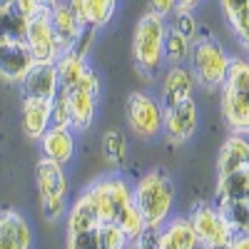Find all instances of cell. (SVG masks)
I'll return each mask as SVG.
<instances>
[{"label": "cell", "instance_id": "obj_43", "mask_svg": "<svg viewBox=\"0 0 249 249\" xmlns=\"http://www.w3.org/2000/svg\"><path fill=\"white\" fill-rule=\"evenodd\" d=\"M207 249H232V242H230V244H217V247H207Z\"/></svg>", "mask_w": 249, "mask_h": 249}, {"label": "cell", "instance_id": "obj_19", "mask_svg": "<svg viewBox=\"0 0 249 249\" xmlns=\"http://www.w3.org/2000/svg\"><path fill=\"white\" fill-rule=\"evenodd\" d=\"M50 127V102L23 97V130L30 140H40Z\"/></svg>", "mask_w": 249, "mask_h": 249}, {"label": "cell", "instance_id": "obj_20", "mask_svg": "<svg viewBox=\"0 0 249 249\" xmlns=\"http://www.w3.org/2000/svg\"><path fill=\"white\" fill-rule=\"evenodd\" d=\"M55 72H57L60 90L70 92L82 80V75L88 72V62H85V57H77L72 50H62L60 57L55 60Z\"/></svg>", "mask_w": 249, "mask_h": 249}, {"label": "cell", "instance_id": "obj_32", "mask_svg": "<svg viewBox=\"0 0 249 249\" xmlns=\"http://www.w3.org/2000/svg\"><path fill=\"white\" fill-rule=\"evenodd\" d=\"M175 15V30L179 33V35H184L190 43H195V40L199 37V25H197V18L190 13V10H175L172 13Z\"/></svg>", "mask_w": 249, "mask_h": 249}, {"label": "cell", "instance_id": "obj_37", "mask_svg": "<svg viewBox=\"0 0 249 249\" xmlns=\"http://www.w3.org/2000/svg\"><path fill=\"white\" fill-rule=\"evenodd\" d=\"M13 8H15L20 15H23V18L28 20V18H33L35 13H40V10L45 8V5H40L37 0H15V3H13Z\"/></svg>", "mask_w": 249, "mask_h": 249}, {"label": "cell", "instance_id": "obj_35", "mask_svg": "<svg viewBox=\"0 0 249 249\" xmlns=\"http://www.w3.org/2000/svg\"><path fill=\"white\" fill-rule=\"evenodd\" d=\"M157 234H160V230H144L137 239H132L127 247L130 249H157Z\"/></svg>", "mask_w": 249, "mask_h": 249}, {"label": "cell", "instance_id": "obj_40", "mask_svg": "<svg viewBox=\"0 0 249 249\" xmlns=\"http://www.w3.org/2000/svg\"><path fill=\"white\" fill-rule=\"evenodd\" d=\"M175 3H177V10H195L199 3H202V0H175Z\"/></svg>", "mask_w": 249, "mask_h": 249}, {"label": "cell", "instance_id": "obj_25", "mask_svg": "<svg viewBox=\"0 0 249 249\" xmlns=\"http://www.w3.org/2000/svg\"><path fill=\"white\" fill-rule=\"evenodd\" d=\"M82 8H85V18L88 25H92L95 30L105 28L117 8V0H82Z\"/></svg>", "mask_w": 249, "mask_h": 249}, {"label": "cell", "instance_id": "obj_8", "mask_svg": "<svg viewBox=\"0 0 249 249\" xmlns=\"http://www.w3.org/2000/svg\"><path fill=\"white\" fill-rule=\"evenodd\" d=\"M162 120H164V110L155 97L144 92H132L127 97V122L137 137L144 140L157 137L162 132Z\"/></svg>", "mask_w": 249, "mask_h": 249}, {"label": "cell", "instance_id": "obj_31", "mask_svg": "<svg viewBox=\"0 0 249 249\" xmlns=\"http://www.w3.org/2000/svg\"><path fill=\"white\" fill-rule=\"evenodd\" d=\"M130 239L115 222L100 224V249H127Z\"/></svg>", "mask_w": 249, "mask_h": 249}, {"label": "cell", "instance_id": "obj_13", "mask_svg": "<svg viewBox=\"0 0 249 249\" xmlns=\"http://www.w3.org/2000/svg\"><path fill=\"white\" fill-rule=\"evenodd\" d=\"M195 77L192 72L187 70L184 65H175L164 72V80H162V110H167L172 105H179V102L190 100L192 97V90H195Z\"/></svg>", "mask_w": 249, "mask_h": 249}, {"label": "cell", "instance_id": "obj_23", "mask_svg": "<svg viewBox=\"0 0 249 249\" xmlns=\"http://www.w3.org/2000/svg\"><path fill=\"white\" fill-rule=\"evenodd\" d=\"M217 210L232 227L234 234H249V199L247 202H217Z\"/></svg>", "mask_w": 249, "mask_h": 249}, {"label": "cell", "instance_id": "obj_15", "mask_svg": "<svg viewBox=\"0 0 249 249\" xmlns=\"http://www.w3.org/2000/svg\"><path fill=\"white\" fill-rule=\"evenodd\" d=\"M100 212L95 207V199L90 192H82L75 204L70 207L68 212V237L72 234H85V232H95L100 230Z\"/></svg>", "mask_w": 249, "mask_h": 249}, {"label": "cell", "instance_id": "obj_22", "mask_svg": "<svg viewBox=\"0 0 249 249\" xmlns=\"http://www.w3.org/2000/svg\"><path fill=\"white\" fill-rule=\"evenodd\" d=\"M222 8L239 43L249 50V0H222Z\"/></svg>", "mask_w": 249, "mask_h": 249}, {"label": "cell", "instance_id": "obj_29", "mask_svg": "<svg viewBox=\"0 0 249 249\" xmlns=\"http://www.w3.org/2000/svg\"><path fill=\"white\" fill-rule=\"evenodd\" d=\"M222 88L232 90H249V60L247 57H230V70Z\"/></svg>", "mask_w": 249, "mask_h": 249}, {"label": "cell", "instance_id": "obj_36", "mask_svg": "<svg viewBox=\"0 0 249 249\" xmlns=\"http://www.w3.org/2000/svg\"><path fill=\"white\" fill-rule=\"evenodd\" d=\"M150 3V13L152 15H160V18H167L177 10V3L175 0H147Z\"/></svg>", "mask_w": 249, "mask_h": 249}, {"label": "cell", "instance_id": "obj_28", "mask_svg": "<svg viewBox=\"0 0 249 249\" xmlns=\"http://www.w3.org/2000/svg\"><path fill=\"white\" fill-rule=\"evenodd\" d=\"M120 230L127 234V239L132 242V239H137L144 230H147V224H144V219H142V214H140V210L135 204H127L124 210L120 212V217H117V222H115Z\"/></svg>", "mask_w": 249, "mask_h": 249}, {"label": "cell", "instance_id": "obj_11", "mask_svg": "<svg viewBox=\"0 0 249 249\" xmlns=\"http://www.w3.org/2000/svg\"><path fill=\"white\" fill-rule=\"evenodd\" d=\"M20 90H23V97L50 102L60 90L55 62H33L30 70L23 75V80H20Z\"/></svg>", "mask_w": 249, "mask_h": 249}, {"label": "cell", "instance_id": "obj_6", "mask_svg": "<svg viewBox=\"0 0 249 249\" xmlns=\"http://www.w3.org/2000/svg\"><path fill=\"white\" fill-rule=\"evenodd\" d=\"M102 90L100 75L95 70L88 68V72L82 75V80L68 92V102H70V117H72V130H88L92 120H95V110H97V97Z\"/></svg>", "mask_w": 249, "mask_h": 249}, {"label": "cell", "instance_id": "obj_3", "mask_svg": "<svg viewBox=\"0 0 249 249\" xmlns=\"http://www.w3.org/2000/svg\"><path fill=\"white\" fill-rule=\"evenodd\" d=\"M227 70H230V55L224 53L222 43L214 35H199L190 50V72L195 82L207 90H222Z\"/></svg>", "mask_w": 249, "mask_h": 249}, {"label": "cell", "instance_id": "obj_7", "mask_svg": "<svg viewBox=\"0 0 249 249\" xmlns=\"http://www.w3.org/2000/svg\"><path fill=\"white\" fill-rule=\"evenodd\" d=\"M25 45L33 57V62H55L60 57V43L55 37V30L50 25V8H43L28 18L25 28Z\"/></svg>", "mask_w": 249, "mask_h": 249}, {"label": "cell", "instance_id": "obj_30", "mask_svg": "<svg viewBox=\"0 0 249 249\" xmlns=\"http://www.w3.org/2000/svg\"><path fill=\"white\" fill-rule=\"evenodd\" d=\"M50 127H68V130H72L70 102H68V92L65 90H57V95L50 100Z\"/></svg>", "mask_w": 249, "mask_h": 249}, {"label": "cell", "instance_id": "obj_4", "mask_svg": "<svg viewBox=\"0 0 249 249\" xmlns=\"http://www.w3.org/2000/svg\"><path fill=\"white\" fill-rule=\"evenodd\" d=\"M37 190L40 204H43V217L48 222H57L68 214V177L60 164L50 160L37 162Z\"/></svg>", "mask_w": 249, "mask_h": 249}, {"label": "cell", "instance_id": "obj_16", "mask_svg": "<svg viewBox=\"0 0 249 249\" xmlns=\"http://www.w3.org/2000/svg\"><path fill=\"white\" fill-rule=\"evenodd\" d=\"M222 112L237 135L249 132V90L222 88Z\"/></svg>", "mask_w": 249, "mask_h": 249}, {"label": "cell", "instance_id": "obj_21", "mask_svg": "<svg viewBox=\"0 0 249 249\" xmlns=\"http://www.w3.org/2000/svg\"><path fill=\"white\" fill-rule=\"evenodd\" d=\"M249 199V170L219 175L217 202H247Z\"/></svg>", "mask_w": 249, "mask_h": 249}, {"label": "cell", "instance_id": "obj_9", "mask_svg": "<svg viewBox=\"0 0 249 249\" xmlns=\"http://www.w3.org/2000/svg\"><path fill=\"white\" fill-rule=\"evenodd\" d=\"M195 234L199 239V244L207 247H217V244H230L234 239L232 227L227 224V219L222 217V212L217 210L214 204H199L197 210L190 217Z\"/></svg>", "mask_w": 249, "mask_h": 249}, {"label": "cell", "instance_id": "obj_26", "mask_svg": "<svg viewBox=\"0 0 249 249\" xmlns=\"http://www.w3.org/2000/svg\"><path fill=\"white\" fill-rule=\"evenodd\" d=\"M164 232L172 237V242L179 247V249H197L199 247V239L195 234V227L190 222V217H177L172 219L167 227H164Z\"/></svg>", "mask_w": 249, "mask_h": 249}, {"label": "cell", "instance_id": "obj_34", "mask_svg": "<svg viewBox=\"0 0 249 249\" xmlns=\"http://www.w3.org/2000/svg\"><path fill=\"white\" fill-rule=\"evenodd\" d=\"M68 249H100V230L68 237Z\"/></svg>", "mask_w": 249, "mask_h": 249}, {"label": "cell", "instance_id": "obj_12", "mask_svg": "<svg viewBox=\"0 0 249 249\" xmlns=\"http://www.w3.org/2000/svg\"><path fill=\"white\" fill-rule=\"evenodd\" d=\"M30 247H33L30 222L15 210H3L0 212V249H30Z\"/></svg>", "mask_w": 249, "mask_h": 249}, {"label": "cell", "instance_id": "obj_27", "mask_svg": "<svg viewBox=\"0 0 249 249\" xmlns=\"http://www.w3.org/2000/svg\"><path fill=\"white\" fill-rule=\"evenodd\" d=\"M190 50H192V43L184 35H179L175 28L164 33V60L182 65L184 60H190Z\"/></svg>", "mask_w": 249, "mask_h": 249}, {"label": "cell", "instance_id": "obj_10", "mask_svg": "<svg viewBox=\"0 0 249 249\" xmlns=\"http://www.w3.org/2000/svg\"><path fill=\"white\" fill-rule=\"evenodd\" d=\"M199 124V112H197V102L195 97L179 102V105H172L164 110V120H162V132L167 135V142L172 144H184Z\"/></svg>", "mask_w": 249, "mask_h": 249}, {"label": "cell", "instance_id": "obj_39", "mask_svg": "<svg viewBox=\"0 0 249 249\" xmlns=\"http://www.w3.org/2000/svg\"><path fill=\"white\" fill-rule=\"evenodd\" d=\"M232 249H249V234H234Z\"/></svg>", "mask_w": 249, "mask_h": 249}, {"label": "cell", "instance_id": "obj_42", "mask_svg": "<svg viewBox=\"0 0 249 249\" xmlns=\"http://www.w3.org/2000/svg\"><path fill=\"white\" fill-rule=\"evenodd\" d=\"M15 0H0V8H13Z\"/></svg>", "mask_w": 249, "mask_h": 249}, {"label": "cell", "instance_id": "obj_38", "mask_svg": "<svg viewBox=\"0 0 249 249\" xmlns=\"http://www.w3.org/2000/svg\"><path fill=\"white\" fill-rule=\"evenodd\" d=\"M157 249H179V247L172 242V237L167 232L160 230V234H157Z\"/></svg>", "mask_w": 249, "mask_h": 249}, {"label": "cell", "instance_id": "obj_14", "mask_svg": "<svg viewBox=\"0 0 249 249\" xmlns=\"http://www.w3.org/2000/svg\"><path fill=\"white\" fill-rule=\"evenodd\" d=\"M40 147H43V160L65 167L75 155V135L68 127H48V132L40 137Z\"/></svg>", "mask_w": 249, "mask_h": 249}, {"label": "cell", "instance_id": "obj_33", "mask_svg": "<svg viewBox=\"0 0 249 249\" xmlns=\"http://www.w3.org/2000/svg\"><path fill=\"white\" fill-rule=\"evenodd\" d=\"M95 28L92 25H88V28H82L80 30V35H77V40L72 43V53L77 55V57H88V53H90V48H92V43H95Z\"/></svg>", "mask_w": 249, "mask_h": 249}, {"label": "cell", "instance_id": "obj_17", "mask_svg": "<svg viewBox=\"0 0 249 249\" xmlns=\"http://www.w3.org/2000/svg\"><path fill=\"white\" fill-rule=\"evenodd\" d=\"M50 25L55 30L60 50H70L72 43L77 40V35H80V30H82V25L77 23L75 13L68 5V0H57L55 5H50Z\"/></svg>", "mask_w": 249, "mask_h": 249}, {"label": "cell", "instance_id": "obj_1", "mask_svg": "<svg viewBox=\"0 0 249 249\" xmlns=\"http://www.w3.org/2000/svg\"><path fill=\"white\" fill-rule=\"evenodd\" d=\"M132 204L140 210L150 230H160L167 222L175 204V184L162 170H150L132 187Z\"/></svg>", "mask_w": 249, "mask_h": 249}, {"label": "cell", "instance_id": "obj_18", "mask_svg": "<svg viewBox=\"0 0 249 249\" xmlns=\"http://www.w3.org/2000/svg\"><path fill=\"white\" fill-rule=\"evenodd\" d=\"M217 170H219V175L249 170V142L242 135H232L222 144L219 160H217Z\"/></svg>", "mask_w": 249, "mask_h": 249}, {"label": "cell", "instance_id": "obj_5", "mask_svg": "<svg viewBox=\"0 0 249 249\" xmlns=\"http://www.w3.org/2000/svg\"><path fill=\"white\" fill-rule=\"evenodd\" d=\"M88 192L95 199V207L100 212V222L102 224L117 222L120 212L127 204H132V190H130V184L124 182L122 177H102V179H97L90 187Z\"/></svg>", "mask_w": 249, "mask_h": 249}, {"label": "cell", "instance_id": "obj_24", "mask_svg": "<svg viewBox=\"0 0 249 249\" xmlns=\"http://www.w3.org/2000/svg\"><path fill=\"white\" fill-rule=\"evenodd\" d=\"M100 150H102L105 162L112 164V167H120V164L127 160V142H124V135L120 130H107L102 135Z\"/></svg>", "mask_w": 249, "mask_h": 249}, {"label": "cell", "instance_id": "obj_41", "mask_svg": "<svg viewBox=\"0 0 249 249\" xmlns=\"http://www.w3.org/2000/svg\"><path fill=\"white\" fill-rule=\"evenodd\" d=\"M37 3H40V5H45V8H50V5L57 3V0H37Z\"/></svg>", "mask_w": 249, "mask_h": 249}, {"label": "cell", "instance_id": "obj_2", "mask_svg": "<svg viewBox=\"0 0 249 249\" xmlns=\"http://www.w3.org/2000/svg\"><path fill=\"white\" fill-rule=\"evenodd\" d=\"M164 18L160 15H142L140 23L135 28V37H132V60L135 68L142 75V80H152L155 72L162 68L164 62Z\"/></svg>", "mask_w": 249, "mask_h": 249}]
</instances>
